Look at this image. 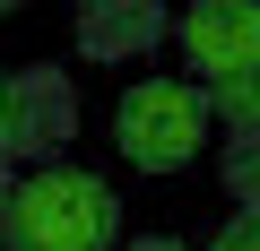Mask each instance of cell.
Instances as JSON below:
<instances>
[{
	"label": "cell",
	"instance_id": "6da1fadb",
	"mask_svg": "<svg viewBox=\"0 0 260 251\" xmlns=\"http://www.w3.org/2000/svg\"><path fill=\"white\" fill-rule=\"evenodd\" d=\"M121 199L78 173V165H35L9 182V217H0V251H113Z\"/></svg>",
	"mask_w": 260,
	"mask_h": 251
},
{
	"label": "cell",
	"instance_id": "7a4b0ae2",
	"mask_svg": "<svg viewBox=\"0 0 260 251\" xmlns=\"http://www.w3.org/2000/svg\"><path fill=\"white\" fill-rule=\"evenodd\" d=\"M113 139H121V156L139 173H182L200 156V139H208V104H200L191 78H139L121 95V113H113Z\"/></svg>",
	"mask_w": 260,
	"mask_h": 251
},
{
	"label": "cell",
	"instance_id": "3957f363",
	"mask_svg": "<svg viewBox=\"0 0 260 251\" xmlns=\"http://www.w3.org/2000/svg\"><path fill=\"white\" fill-rule=\"evenodd\" d=\"M78 130V95L61 69H0V165H52Z\"/></svg>",
	"mask_w": 260,
	"mask_h": 251
},
{
	"label": "cell",
	"instance_id": "277c9868",
	"mask_svg": "<svg viewBox=\"0 0 260 251\" xmlns=\"http://www.w3.org/2000/svg\"><path fill=\"white\" fill-rule=\"evenodd\" d=\"M174 35H182V52H191L200 87L251 78V61H260V9H251V0H191V18H182Z\"/></svg>",
	"mask_w": 260,
	"mask_h": 251
},
{
	"label": "cell",
	"instance_id": "5b68a950",
	"mask_svg": "<svg viewBox=\"0 0 260 251\" xmlns=\"http://www.w3.org/2000/svg\"><path fill=\"white\" fill-rule=\"evenodd\" d=\"M156 44H165V0H78L87 61H148Z\"/></svg>",
	"mask_w": 260,
	"mask_h": 251
},
{
	"label": "cell",
	"instance_id": "8992f818",
	"mask_svg": "<svg viewBox=\"0 0 260 251\" xmlns=\"http://www.w3.org/2000/svg\"><path fill=\"white\" fill-rule=\"evenodd\" d=\"M200 104H208V130H225V139H251V121H260L251 78H217V87H200Z\"/></svg>",
	"mask_w": 260,
	"mask_h": 251
},
{
	"label": "cell",
	"instance_id": "52a82bcc",
	"mask_svg": "<svg viewBox=\"0 0 260 251\" xmlns=\"http://www.w3.org/2000/svg\"><path fill=\"white\" fill-rule=\"evenodd\" d=\"M225 191L251 208V191H260V182H251V139H225Z\"/></svg>",
	"mask_w": 260,
	"mask_h": 251
},
{
	"label": "cell",
	"instance_id": "ba28073f",
	"mask_svg": "<svg viewBox=\"0 0 260 251\" xmlns=\"http://www.w3.org/2000/svg\"><path fill=\"white\" fill-rule=\"evenodd\" d=\"M208 251H260V225H251V208H234V217H225V234H217Z\"/></svg>",
	"mask_w": 260,
	"mask_h": 251
},
{
	"label": "cell",
	"instance_id": "9c48e42d",
	"mask_svg": "<svg viewBox=\"0 0 260 251\" xmlns=\"http://www.w3.org/2000/svg\"><path fill=\"white\" fill-rule=\"evenodd\" d=\"M121 251H191V242H174V234H130Z\"/></svg>",
	"mask_w": 260,
	"mask_h": 251
},
{
	"label": "cell",
	"instance_id": "30bf717a",
	"mask_svg": "<svg viewBox=\"0 0 260 251\" xmlns=\"http://www.w3.org/2000/svg\"><path fill=\"white\" fill-rule=\"evenodd\" d=\"M9 182H18V173H9V165H0V217H9Z\"/></svg>",
	"mask_w": 260,
	"mask_h": 251
},
{
	"label": "cell",
	"instance_id": "8fae6325",
	"mask_svg": "<svg viewBox=\"0 0 260 251\" xmlns=\"http://www.w3.org/2000/svg\"><path fill=\"white\" fill-rule=\"evenodd\" d=\"M9 9H26V0H0V18H9Z\"/></svg>",
	"mask_w": 260,
	"mask_h": 251
}]
</instances>
